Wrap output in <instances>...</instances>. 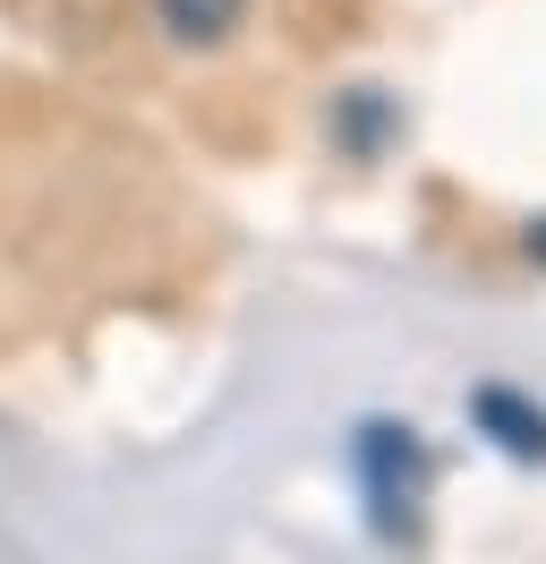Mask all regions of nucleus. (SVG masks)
Returning a JSON list of instances; mask_svg holds the SVG:
<instances>
[{
	"instance_id": "nucleus-2",
	"label": "nucleus",
	"mask_w": 546,
	"mask_h": 564,
	"mask_svg": "<svg viewBox=\"0 0 546 564\" xmlns=\"http://www.w3.org/2000/svg\"><path fill=\"white\" fill-rule=\"evenodd\" d=\"M470 420L487 427L512 462H546V411H538V402H521L512 386H478L470 393Z\"/></svg>"
},
{
	"instance_id": "nucleus-4",
	"label": "nucleus",
	"mask_w": 546,
	"mask_h": 564,
	"mask_svg": "<svg viewBox=\"0 0 546 564\" xmlns=\"http://www.w3.org/2000/svg\"><path fill=\"white\" fill-rule=\"evenodd\" d=\"M529 257H538V265H546V214H538V223H529Z\"/></svg>"
},
{
	"instance_id": "nucleus-1",
	"label": "nucleus",
	"mask_w": 546,
	"mask_h": 564,
	"mask_svg": "<svg viewBox=\"0 0 546 564\" xmlns=\"http://www.w3.org/2000/svg\"><path fill=\"white\" fill-rule=\"evenodd\" d=\"M359 462H368V496H375V522H418V496H427V445L418 427H393V420H368L359 427Z\"/></svg>"
},
{
	"instance_id": "nucleus-3",
	"label": "nucleus",
	"mask_w": 546,
	"mask_h": 564,
	"mask_svg": "<svg viewBox=\"0 0 546 564\" xmlns=\"http://www.w3.org/2000/svg\"><path fill=\"white\" fill-rule=\"evenodd\" d=\"M154 18L171 26V43H231L248 0H154Z\"/></svg>"
}]
</instances>
